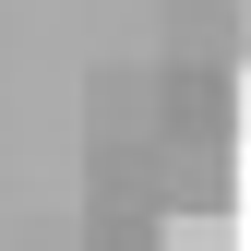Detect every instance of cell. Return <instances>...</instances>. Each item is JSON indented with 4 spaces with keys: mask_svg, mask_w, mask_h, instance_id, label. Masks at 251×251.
Returning <instances> with one entry per match:
<instances>
[{
    "mask_svg": "<svg viewBox=\"0 0 251 251\" xmlns=\"http://www.w3.org/2000/svg\"><path fill=\"white\" fill-rule=\"evenodd\" d=\"M239 132H251V96H239Z\"/></svg>",
    "mask_w": 251,
    "mask_h": 251,
    "instance_id": "cell-3",
    "label": "cell"
},
{
    "mask_svg": "<svg viewBox=\"0 0 251 251\" xmlns=\"http://www.w3.org/2000/svg\"><path fill=\"white\" fill-rule=\"evenodd\" d=\"M168 60H239V0H179L168 12Z\"/></svg>",
    "mask_w": 251,
    "mask_h": 251,
    "instance_id": "cell-1",
    "label": "cell"
},
{
    "mask_svg": "<svg viewBox=\"0 0 251 251\" xmlns=\"http://www.w3.org/2000/svg\"><path fill=\"white\" fill-rule=\"evenodd\" d=\"M239 60H251V0H239Z\"/></svg>",
    "mask_w": 251,
    "mask_h": 251,
    "instance_id": "cell-2",
    "label": "cell"
}]
</instances>
